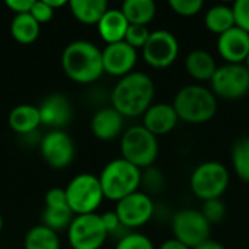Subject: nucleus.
Masks as SVG:
<instances>
[{"label": "nucleus", "mask_w": 249, "mask_h": 249, "mask_svg": "<svg viewBox=\"0 0 249 249\" xmlns=\"http://www.w3.org/2000/svg\"><path fill=\"white\" fill-rule=\"evenodd\" d=\"M98 178L104 197L118 203L137 191L142 182V172L137 166L120 158L108 162Z\"/></svg>", "instance_id": "4"}, {"label": "nucleus", "mask_w": 249, "mask_h": 249, "mask_svg": "<svg viewBox=\"0 0 249 249\" xmlns=\"http://www.w3.org/2000/svg\"><path fill=\"white\" fill-rule=\"evenodd\" d=\"M69 7L73 16L85 25H98L109 9L105 0H70Z\"/></svg>", "instance_id": "22"}, {"label": "nucleus", "mask_w": 249, "mask_h": 249, "mask_svg": "<svg viewBox=\"0 0 249 249\" xmlns=\"http://www.w3.org/2000/svg\"><path fill=\"white\" fill-rule=\"evenodd\" d=\"M155 212V204L149 196L136 191L125 198L120 200L115 207V213L125 229H136L146 225Z\"/></svg>", "instance_id": "12"}, {"label": "nucleus", "mask_w": 249, "mask_h": 249, "mask_svg": "<svg viewBox=\"0 0 249 249\" xmlns=\"http://www.w3.org/2000/svg\"><path fill=\"white\" fill-rule=\"evenodd\" d=\"M23 247L25 249H60V239L57 232L44 225H38L28 231Z\"/></svg>", "instance_id": "26"}, {"label": "nucleus", "mask_w": 249, "mask_h": 249, "mask_svg": "<svg viewBox=\"0 0 249 249\" xmlns=\"http://www.w3.org/2000/svg\"><path fill=\"white\" fill-rule=\"evenodd\" d=\"M179 44L177 36L165 29L150 32V36L143 47V57L146 63L155 69L169 67L178 57Z\"/></svg>", "instance_id": "11"}, {"label": "nucleus", "mask_w": 249, "mask_h": 249, "mask_svg": "<svg viewBox=\"0 0 249 249\" xmlns=\"http://www.w3.org/2000/svg\"><path fill=\"white\" fill-rule=\"evenodd\" d=\"M217 50L229 64H242L249 55V34L238 26H233L219 35Z\"/></svg>", "instance_id": "15"}, {"label": "nucleus", "mask_w": 249, "mask_h": 249, "mask_svg": "<svg viewBox=\"0 0 249 249\" xmlns=\"http://www.w3.org/2000/svg\"><path fill=\"white\" fill-rule=\"evenodd\" d=\"M54 12L45 0H35L34 1V6L31 9V15L35 18V20L41 25V23H45V22H50L54 16Z\"/></svg>", "instance_id": "34"}, {"label": "nucleus", "mask_w": 249, "mask_h": 249, "mask_svg": "<svg viewBox=\"0 0 249 249\" xmlns=\"http://www.w3.org/2000/svg\"><path fill=\"white\" fill-rule=\"evenodd\" d=\"M108 236L102 219L96 213L80 214L69 226V244L73 249H99Z\"/></svg>", "instance_id": "10"}, {"label": "nucleus", "mask_w": 249, "mask_h": 249, "mask_svg": "<svg viewBox=\"0 0 249 249\" xmlns=\"http://www.w3.org/2000/svg\"><path fill=\"white\" fill-rule=\"evenodd\" d=\"M155 83L149 74L131 71L120 79L111 93V104L124 118L143 115L152 105Z\"/></svg>", "instance_id": "1"}, {"label": "nucleus", "mask_w": 249, "mask_h": 249, "mask_svg": "<svg viewBox=\"0 0 249 249\" xmlns=\"http://www.w3.org/2000/svg\"><path fill=\"white\" fill-rule=\"evenodd\" d=\"M235 15V23L238 28L249 34V0H238L232 6Z\"/></svg>", "instance_id": "33"}, {"label": "nucleus", "mask_w": 249, "mask_h": 249, "mask_svg": "<svg viewBox=\"0 0 249 249\" xmlns=\"http://www.w3.org/2000/svg\"><path fill=\"white\" fill-rule=\"evenodd\" d=\"M104 71L111 76L124 77L130 74L137 63V50L125 41L108 44L102 50Z\"/></svg>", "instance_id": "14"}, {"label": "nucleus", "mask_w": 249, "mask_h": 249, "mask_svg": "<svg viewBox=\"0 0 249 249\" xmlns=\"http://www.w3.org/2000/svg\"><path fill=\"white\" fill-rule=\"evenodd\" d=\"M9 125L18 134H31L41 125V117L38 107L22 104L16 105L9 114Z\"/></svg>", "instance_id": "20"}, {"label": "nucleus", "mask_w": 249, "mask_h": 249, "mask_svg": "<svg viewBox=\"0 0 249 249\" xmlns=\"http://www.w3.org/2000/svg\"><path fill=\"white\" fill-rule=\"evenodd\" d=\"M45 207H69L66 190L51 188L45 194Z\"/></svg>", "instance_id": "35"}, {"label": "nucleus", "mask_w": 249, "mask_h": 249, "mask_svg": "<svg viewBox=\"0 0 249 249\" xmlns=\"http://www.w3.org/2000/svg\"><path fill=\"white\" fill-rule=\"evenodd\" d=\"M1 228H3V217H1V214H0V232H1Z\"/></svg>", "instance_id": "41"}, {"label": "nucleus", "mask_w": 249, "mask_h": 249, "mask_svg": "<svg viewBox=\"0 0 249 249\" xmlns=\"http://www.w3.org/2000/svg\"><path fill=\"white\" fill-rule=\"evenodd\" d=\"M41 32V25L35 20L31 13L15 15L10 23V34L19 44H32L36 41Z\"/></svg>", "instance_id": "23"}, {"label": "nucleus", "mask_w": 249, "mask_h": 249, "mask_svg": "<svg viewBox=\"0 0 249 249\" xmlns=\"http://www.w3.org/2000/svg\"><path fill=\"white\" fill-rule=\"evenodd\" d=\"M41 155L51 168H67L74 159V143L66 131L51 130L41 140Z\"/></svg>", "instance_id": "13"}, {"label": "nucleus", "mask_w": 249, "mask_h": 249, "mask_svg": "<svg viewBox=\"0 0 249 249\" xmlns=\"http://www.w3.org/2000/svg\"><path fill=\"white\" fill-rule=\"evenodd\" d=\"M128 26L130 23L121 9H108L98 22V32L108 45L124 41Z\"/></svg>", "instance_id": "19"}, {"label": "nucleus", "mask_w": 249, "mask_h": 249, "mask_svg": "<svg viewBox=\"0 0 249 249\" xmlns=\"http://www.w3.org/2000/svg\"><path fill=\"white\" fill-rule=\"evenodd\" d=\"M174 108L178 118L191 123L203 124L210 121L217 111V99L212 89L203 85H188L178 90L174 99Z\"/></svg>", "instance_id": "3"}, {"label": "nucleus", "mask_w": 249, "mask_h": 249, "mask_svg": "<svg viewBox=\"0 0 249 249\" xmlns=\"http://www.w3.org/2000/svg\"><path fill=\"white\" fill-rule=\"evenodd\" d=\"M61 67L69 79L88 85L98 80L104 71L102 50L90 41L77 39L66 45L61 54Z\"/></svg>", "instance_id": "2"}, {"label": "nucleus", "mask_w": 249, "mask_h": 249, "mask_svg": "<svg viewBox=\"0 0 249 249\" xmlns=\"http://www.w3.org/2000/svg\"><path fill=\"white\" fill-rule=\"evenodd\" d=\"M67 204L73 214H90L101 206L104 197L99 178L92 174L76 175L66 187Z\"/></svg>", "instance_id": "6"}, {"label": "nucleus", "mask_w": 249, "mask_h": 249, "mask_svg": "<svg viewBox=\"0 0 249 249\" xmlns=\"http://www.w3.org/2000/svg\"><path fill=\"white\" fill-rule=\"evenodd\" d=\"M194 249H226L222 244H219V242H214V241H207V242H204L203 245H200V247H197V248Z\"/></svg>", "instance_id": "39"}, {"label": "nucleus", "mask_w": 249, "mask_h": 249, "mask_svg": "<svg viewBox=\"0 0 249 249\" xmlns=\"http://www.w3.org/2000/svg\"><path fill=\"white\" fill-rule=\"evenodd\" d=\"M245 66H247V69L249 70V55L247 57V61H245Z\"/></svg>", "instance_id": "42"}, {"label": "nucleus", "mask_w": 249, "mask_h": 249, "mask_svg": "<svg viewBox=\"0 0 249 249\" xmlns=\"http://www.w3.org/2000/svg\"><path fill=\"white\" fill-rule=\"evenodd\" d=\"M41 124L60 130L71 121V104L61 93H53L47 96L38 107Z\"/></svg>", "instance_id": "16"}, {"label": "nucleus", "mask_w": 249, "mask_h": 249, "mask_svg": "<svg viewBox=\"0 0 249 249\" xmlns=\"http://www.w3.org/2000/svg\"><path fill=\"white\" fill-rule=\"evenodd\" d=\"M115 249H155V245L142 233H127L118 241Z\"/></svg>", "instance_id": "30"}, {"label": "nucleus", "mask_w": 249, "mask_h": 249, "mask_svg": "<svg viewBox=\"0 0 249 249\" xmlns=\"http://www.w3.org/2000/svg\"><path fill=\"white\" fill-rule=\"evenodd\" d=\"M73 219L70 207H45L42 213V225L54 232L69 229Z\"/></svg>", "instance_id": "28"}, {"label": "nucleus", "mask_w": 249, "mask_h": 249, "mask_svg": "<svg viewBox=\"0 0 249 249\" xmlns=\"http://www.w3.org/2000/svg\"><path fill=\"white\" fill-rule=\"evenodd\" d=\"M200 212L210 225H219L226 217V206L220 198L203 201V207Z\"/></svg>", "instance_id": "29"}, {"label": "nucleus", "mask_w": 249, "mask_h": 249, "mask_svg": "<svg viewBox=\"0 0 249 249\" xmlns=\"http://www.w3.org/2000/svg\"><path fill=\"white\" fill-rule=\"evenodd\" d=\"M121 12L130 25H147L156 15V4L153 0H125Z\"/></svg>", "instance_id": "24"}, {"label": "nucleus", "mask_w": 249, "mask_h": 249, "mask_svg": "<svg viewBox=\"0 0 249 249\" xmlns=\"http://www.w3.org/2000/svg\"><path fill=\"white\" fill-rule=\"evenodd\" d=\"M190 185L194 196L203 201L220 198L229 185V171L220 162H204L193 171Z\"/></svg>", "instance_id": "7"}, {"label": "nucleus", "mask_w": 249, "mask_h": 249, "mask_svg": "<svg viewBox=\"0 0 249 249\" xmlns=\"http://www.w3.org/2000/svg\"><path fill=\"white\" fill-rule=\"evenodd\" d=\"M47 1V4L53 9V10H55V9H58V7H63V6H67L69 4V1H66V0H45Z\"/></svg>", "instance_id": "40"}, {"label": "nucleus", "mask_w": 249, "mask_h": 249, "mask_svg": "<svg viewBox=\"0 0 249 249\" xmlns=\"http://www.w3.org/2000/svg\"><path fill=\"white\" fill-rule=\"evenodd\" d=\"M178 121L179 118L172 104H152L143 114V127L156 137L171 133Z\"/></svg>", "instance_id": "17"}, {"label": "nucleus", "mask_w": 249, "mask_h": 249, "mask_svg": "<svg viewBox=\"0 0 249 249\" xmlns=\"http://www.w3.org/2000/svg\"><path fill=\"white\" fill-rule=\"evenodd\" d=\"M34 1L35 0H6V6L12 12H15V15H22V13H31Z\"/></svg>", "instance_id": "37"}, {"label": "nucleus", "mask_w": 249, "mask_h": 249, "mask_svg": "<svg viewBox=\"0 0 249 249\" xmlns=\"http://www.w3.org/2000/svg\"><path fill=\"white\" fill-rule=\"evenodd\" d=\"M123 128H124V117L112 107H107L96 111L90 120L92 134L102 142L114 140L123 133Z\"/></svg>", "instance_id": "18"}, {"label": "nucleus", "mask_w": 249, "mask_h": 249, "mask_svg": "<svg viewBox=\"0 0 249 249\" xmlns=\"http://www.w3.org/2000/svg\"><path fill=\"white\" fill-rule=\"evenodd\" d=\"M101 219H102V223H104V226H105L108 235L117 232L120 228H124V226L121 225V222H120V219H118V216H117L115 212H107V213L101 214Z\"/></svg>", "instance_id": "36"}, {"label": "nucleus", "mask_w": 249, "mask_h": 249, "mask_svg": "<svg viewBox=\"0 0 249 249\" xmlns=\"http://www.w3.org/2000/svg\"><path fill=\"white\" fill-rule=\"evenodd\" d=\"M169 6L181 16H194L201 12L204 3L203 0H171Z\"/></svg>", "instance_id": "32"}, {"label": "nucleus", "mask_w": 249, "mask_h": 249, "mask_svg": "<svg viewBox=\"0 0 249 249\" xmlns=\"http://www.w3.org/2000/svg\"><path fill=\"white\" fill-rule=\"evenodd\" d=\"M172 232L175 239L190 249H194L210 241L212 225L200 210L184 209L175 213L172 219Z\"/></svg>", "instance_id": "8"}, {"label": "nucleus", "mask_w": 249, "mask_h": 249, "mask_svg": "<svg viewBox=\"0 0 249 249\" xmlns=\"http://www.w3.org/2000/svg\"><path fill=\"white\" fill-rule=\"evenodd\" d=\"M204 22H206V26L209 28V31H212L213 34H217V35H222L223 32L236 26L233 9H232V6H226V4H216V6L210 7L206 12Z\"/></svg>", "instance_id": "25"}, {"label": "nucleus", "mask_w": 249, "mask_h": 249, "mask_svg": "<svg viewBox=\"0 0 249 249\" xmlns=\"http://www.w3.org/2000/svg\"><path fill=\"white\" fill-rule=\"evenodd\" d=\"M120 147L123 159L133 163L139 169L153 165L159 155L158 137L153 136L143 125L127 128L121 136Z\"/></svg>", "instance_id": "5"}, {"label": "nucleus", "mask_w": 249, "mask_h": 249, "mask_svg": "<svg viewBox=\"0 0 249 249\" xmlns=\"http://www.w3.org/2000/svg\"><path fill=\"white\" fill-rule=\"evenodd\" d=\"M185 70L196 80H212L217 66L213 55L204 50H194L185 58Z\"/></svg>", "instance_id": "21"}, {"label": "nucleus", "mask_w": 249, "mask_h": 249, "mask_svg": "<svg viewBox=\"0 0 249 249\" xmlns=\"http://www.w3.org/2000/svg\"><path fill=\"white\" fill-rule=\"evenodd\" d=\"M159 249H190L187 245H184L182 242H179L178 239H169V241H165Z\"/></svg>", "instance_id": "38"}, {"label": "nucleus", "mask_w": 249, "mask_h": 249, "mask_svg": "<svg viewBox=\"0 0 249 249\" xmlns=\"http://www.w3.org/2000/svg\"><path fill=\"white\" fill-rule=\"evenodd\" d=\"M150 36V31L144 25H130L124 41L133 48H143Z\"/></svg>", "instance_id": "31"}, {"label": "nucleus", "mask_w": 249, "mask_h": 249, "mask_svg": "<svg viewBox=\"0 0 249 249\" xmlns=\"http://www.w3.org/2000/svg\"><path fill=\"white\" fill-rule=\"evenodd\" d=\"M232 165L238 177L249 182V137H241L233 143Z\"/></svg>", "instance_id": "27"}, {"label": "nucleus", "mask_w": 249, "mask_h": 249, "mask_svg": "<svg viewBox=\"0 0 249 249\" xmlns=\"http://www.w3.org/2000/svg\"><path fill=\"white\" fill-rule=\"evenodd\" d=\"M212 92L228 101H236L249 93V70L245 64H225L217 67L210 80Z\"/></svg>", "instance_id": "9"}]
</instances>
